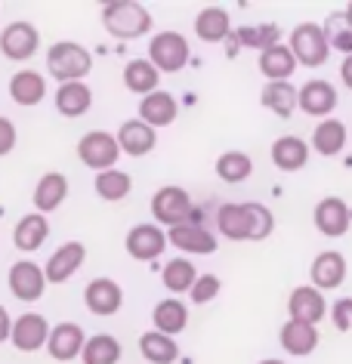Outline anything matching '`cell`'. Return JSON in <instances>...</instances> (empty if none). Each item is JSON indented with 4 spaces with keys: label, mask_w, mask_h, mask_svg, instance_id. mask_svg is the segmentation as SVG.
<instances>
[{
    "label": "cell",
    "mask_w": 352,
    "mask_h": 364,
    "mask_svg": "<svg viewBox=\"0 0 352 364\" xmlns=\"http://www.w3.org/2000/svg\"><path fill=\"white\" fill-rule=\"evenodd\" d=\"M10 331H13V318L6 312V306H0V343L10 340Z\"/></svg>",
    "instance_id": "obj_44"
},
{
    "label": "cell",
    "mask_w": 352,
    "mask_h": 364,
    "mask_svg": "<svg viewBox=\"0 0 352 364\" xmlns=\"http://www.w3.org/2000/svg\"><path fill=\"white\" fill-rule=\"evenodd\" d=\"M167 244H174L183 253H216V238L204 225L195 223H179L167 232Z\"/></svg>",
    "instance_id": "obj_21"
},
{
    "label": "cell",
    "mask_w": 352,
    "mask_h": 364,
    "mask_svg": "<svg viewBox=\"0 0 352 364\" xmlns=\"http://www.w3.org/2000/svg\"><path fill=\"white\" fill-rule=\"evenodd\" d=\"M47 336H50V321L43 318L41 312H25L13 321V331H10V340L19 352H38L47 346Z\"/></svg>",
    "instance_id": "obj_11"
},
{
    "label": "cell",
    "mask_w": 352,
    "mask_h": 364,
    "mask_svg": "<svg viewBox=\"0 0 352 364\" xmlns=\"http://www.w3.org/2000/svg\"><path fill=\"white\" fill-rule=\"evenodd\" d=\"M188 56H192V50H188V41L179 31H161L149 43V62L155 65L158 75L161 71H164V75H174V71L186 68Z\"/></svg>",
    "instance_id": "obj_5"
},
{
    "label": "cell",
    "mask_w": 352,
    "mask_h": 364,
    "mask_svg": "<svg viewBox=\"0 0 352 364\" xmlns=\"http://www.w3.org/2000/svg\"><path fill=\"white\" fill-rule=\"evenodd\" d=\"M47 96V77L41 71H31V68H22L10 77V99L16 105H41V99Z\"/></svg>",
    "instance_id": "obj_22"
},
{
    "label": "cell",
    "mask_w": 352,
    "mask_h": 364,
    "mask_svg": "<svg viewBox=\"0 0 352 364\" xmlns=\"http://www.w3.org/2000/svg\"><path fill=\"white\" fill-rule=\"evenodd\" d=\"M349 321H352V303H349Z\"/></svg>",
    "instance_id": "obj_48"
},
{
    "label": "cell",
    "mask_w": 352,
    "mask_h": 364,
    "mask_svg": "<svg viewBox=\"0 0 352 364\" xmlns=\"http://www.w3.org/2000/svg\"><path fill=\"white\" fill-rule=\"evenodd\" d=\"M151 321H155V331L164 333V336H174L179 331H186L188 324V309L183 299L170 296V299H161L155 306V312H151Z\"/></svg>",
    "instance_id": "obj_29"
},
{
    "label": "cell",
    "mask_w": 352,
    "mask_h": 364,
    "mask_svg": "<svg viewBox=\"0 0 352 364\" xmlns=\"http://www.w3.org/2000/svg\"><path fill=\"white\" fill-rule=\"evenodd\" d=\"M278 340H282L287 355H297V358H303V355H312L315 352V346H319V331H315L312 324L287 321L282 327V333H278Z\"/></svg>",
    "instance_id": "obj_30"
},
{
    "label": "cell",
    "mask_w": 352,
    "mask_h": 364,
    "mask_svg": "<svg viewBox=\"0 0 352 364\" xmlns=\"http://www.w3.org/2000/svg\"><path fill=\"white\" fill-rule=\"evenodd\" d=\"M312 149L324 154V158H334L346 149V124L337 121V117H324L321 124H315L312 130Z\"/></svg>",
    "instance_id": "obj_28"
},
{
    "label": "cell",
    "mask_w": 352,
    "mask_h": 364,
    "mask_svg": "<svg viewBox=\"0 0 352 364\" xmlns=\"http://www.w3.org/2000/svg\"><path fill=\"white\" fill-rule=\"evenodd\" d=\"M161 84V75L155 71V65H151L149 59H133L127 62V68H124V87L130 90V93L137 96H149L155 93Z\"/></svg>",
    "instance_id": "obj_33"
},
{
    "label": "cell",
    "mask_w": 352,
    "mask_h": 364,
    "mask_svg": "<svg viewBox=\"0 0 352 364\" xmlns=\"http://www.w3.org/2000/svg\"><path fill=\"white\" fill-rule=\"evenodd\" d=\"M93 188L102 201H124L133 188V179L124 170H102V173H96Z\"/></svg>",
    "instance_id": "obj_37"
},
{
    "label": "cell",
    "mask_w": 352,
    "mask_h": 364,
    "mask_svg": "<svg viewBox=\"0 0 352 364\" xmlns=\"http://www.w3.org/2000/svg\"><path fill=\"white\" fill-rule=\"evenodd\" d=\"M349 303H352V299H337V303H334V309H331V321H334V327H337V331H343V333H346L349 327H352V321H349Z\"/></svg>",
    "instance_id": "obj_43"
},
{
    "label": "cell",
    "mask_w": 352,
    "mask_h": 364,
    "mask_svg": "<svg viewBox=\"0 0 352 364\" xmlns=\"http://www.w3.org/2000/svg\"><path fill=\"white\" fill-rule=\"evenodd\" d=\"M84 343H87V336L78 324L62 321L56 327H50V336H47V346H43V349L50 352L53 361H75V358H80Z\"/></svg>",
    "instance_id": "obj_16"
},
{
    "label": "cell",
    "mask_w": 352,
    "mask_h": 364,
    "mask_svg": "<svg viewBox=\"0 0 352 364\" xmlns=\"http://www.w3.org/2000/svg\"><path fill=\"white\" fill-rule=\"evenodd\" d=\"M216 229L229 241H266L275 229V216L263 204H223Z\"/></svg>",
    "instance_id": "obj_1"
},
{
    "label": "cell",
    "mask_w": 352,
    "mask_h": 364,
    "mask_svg": "<svg viewBox=\"0 0 352 364\" xmlns=\"http://www.w3.org/2000/svg\"><path fill=\"white\" fill-rule=\"evenodd\" d=\"M340 77H343V84H346L352 90V56L343 59V65H340Z\"/></svg>",
    "instance_id": "obj_45"
},
{
    "label": "cell",
    "mask_w": 352,
    "mask_h": 364,
    "mask_svg": "<svg viewBox=\"0 0 352 364\" xmlns=\"http://www.w3.org/2000/svg\"><path fill=\"white\" fill-rule=\"evenodd\" d=\"M102 25L117 41H133L151 31V13L137 0H114L102 6Z\"/></svg>",
    "instance_id": "obj_2"
},
{
    "label": "cell",
    "mask_w": 352,
    "mask_h": 364,
    "mask_svg": "<svg viewBox=\"0 0 352 364\" xmlns=\"http://www.w3.org/2000/svg\"><path fill=\"white\" fill-rule=\"evenodd\" d=\"M269 112H275L278 117H291L297 108V90L291 80H272V84L263 87V96H260Z\"/></svg>",
    "instance_id": "obj_35"
},
{
    "label": "cell",
    "mask_w": 352,
    "mask_h": 364,
    "mask_svg": "<svg viewBox=\"0 0 352 364\" xmlns=\"http://www.w3.org/2000/svg\"><path fill=\"white\" fill-rule=\"evenodd\" d=\"M93 105V90H90L84 80H75V84H59L56 90V112L62 117H80L90 112Z\"/></svg>",
    "instance_id": "obj_26"
},
{
    "label": "cell",
    "mask_w": 352,
    "mask_h": 364,
    "mask_svg": "<svg viewBox=\"0 0 352 364\" xmlns=\"http://www.w3.org/2000/svg\"><path fill=\"white\" fill-rule=\"evenodd\" d=\"M260 364H284V361H278V358H266V361H260Z\"/></svg>",
    "instance_id": "obj_47"
},
{
    "label": "cell",
    "mask_w": 352,
    "mask_h": 364,
    "mask_svg": "<svg viewBox=\"0 0 352 364\" xmlns=\"http://www.w3.org/2000/svg\"><path fill=\"white\" fill-rule=\"evenodd\" d=\"M84 259H87V247L80 241L62 244V247L47 259V266H43L47 284H62V281H68L80 266H84Z\"/></svg>",
    "instance_id": "obj_15"
},
{
    "label": "cell",
    "mask_w": 352,
    "mask_h": 364,
    "mask_svg": "<svg viewBox=\"0 0 352 364\" xmlns=\"http://www.w3.org/2000/svg\"><path fill=\"white\" fill-rule=\"evenodd\" d=\"M41 47V31L31 22H10L0 31V53L10 62H25L31 59Z\"/></svg>",
    "instance_id": "obj_8"
},
{
    "label": "cell",
    "mask_w": 352,
    "mask_h": 364,
    "mask_svg": "<svg viewBox=\"0 0 352 364\" xmlns=\"http://www.w3.org/2000/svg\"><path fill=\"white\" fill-rule=\"evenodd\" d=\"M78 158L80 164H87L90 170H114L117 158H121V149H117L114 136L105 133V130H93L87 136H80L78 142Z\"/></svg>",
    "instance_id": "obj_6"
},
{
    "label": "cell",
    "mask_w": 352,
    "mask_h": 364,
    "mask_svg": "<svg viewBox=\"0 0 352 364\" xmlns=\"http://www.w3.org/2000/svg\"><path fill=\"white\" fill-rule=\"evenodd\" d=\"M6 284H10V294L16 299H22V303H38V299L43 296V290H47V278H43V269L38 266V262L19 259V262L10 266Z\"/></svg>",
    "instance_id": "obj_9"
},
{
    "label": "cell",
    "mask_w": 352,
    "mask_h": 364,
    "mask_svg": "<svg viewBox=\"0 0 352 364\" xmlns=\"http://www.w3.org/2000/svg\"><path fill=\"white\" fill-rule=\"evenodd\" d=\"M80 361L84 364H117L121 361V343L112 333H96L90 336L80 349Z\"/></svg>",
    "instance_id": "obj_36"
},
{
    "label": "cell",
    "mask_w": 352,
    "mask_h": 364,
    "mask_svg": "<svg viewBox=\"0 0 352 364\" xmlns=\"http://www.w3.org/2000/svg\"><path fill=\"white\" fill-rule=\"evenodd\" d=\"M47 71L59 84H75L84 80L93 71V56L87 47H80L75 41H56L47 50Z\"/></svg>",
    "instance_id": "obj_3"
},
{
    "label": "cell",
    "mask_w": 352,
    "mask_h": 364,
    "mask_svg": "<svg viewBox=\"0 0 352 364\" xmlns=\"http://www.w3.org/2000/svg\"><path fill=\"white\" fill-rule=\"evenodd\" d=\"M47 238H50V223H47V216H41V213H25L13 229V244H16V250H22V253L43 247Z\"/></svg>",
    "instance_id": "obj_24"
},
{
    "label": "cell",
    "mask_w": 352,
    "mask_h": 364,
    "mask_svg": "<svg viewBox=\"0 0 352 364\" xmlns=\"http://www.w3.org/2000/svg\"><path fill=\"white\" fill-rule=\"evenodd\" d=\"M220 287H223V281L207 272V275H198L195 278V284H192V290H188V296H192V303L204 306V303H210V299L220 296Z\"/></svg>",
    "instance_id": "obj_41"
},
{
    "label": "cell",
    "mask_w": 352,
    "mask_h": 364,
    "mask_svg": "<svg viewBox=\"0 0 352 364\" xmlns=\"http://www.w3.org/2000/svg\"><path fill=\"white\" fill-rule=\"evenodd\" d=\"M312 287L315 290H337L346 281V257L337 250H324L312 259Z\"/></svg>",
    "instance_id": "obj_18"
},
{
    "label": "cell",
    "mask_w": 352,
    "mask_h": 364,
    "mask_svg": "<svg viewBox=\"0 0 352 364\" xmlns=\"http://www.w3.org/2000/svg\"><path fill=\"white\" fill-rule=\"evenodd\" d=\"M164 247H167V235L161 232V225L142 223V225H133V229L127 232V253L137 262L158 259Z\"/></svg>",
    "instance_id": "obj_14"
},
{
    "label": "cell",
    "mask_w": 352,
    "mask_h": 364,
    "mask_svg": "<svg viewBox=\"0 0 352 364\" xmlns=\"http://www.w3.org/2000/svg\"><path fill=\"white\" fill-rule=\"evenodd\" d=\"M287 50H291V56L297 59V65H306V68H321L331 56L328 41H324V34H321V25H315V22L297 25L291 31V41H287Z\"/></svg>",
    "instance_id": "obj_4"
},
{
    "label": "cell",
    "mask_w": 352,
    "mask_h": 364,
    "mask_svg": "<svg viewBox=\"0 0 352 364\" xmlns=\"http://www.w3.org/2000/svg\"><path fill=\"white\" fill-rule=\"evenodd\" d=\"M321 34H324V41H328V50L352 56V22L343 13H331L321 25Z\"/></svg>",
    "instance_id": "obj_38"
},
{
    "label": "cell",
    "mask_w": 352,
    "mask_h": 364,
    "mask_svg": "<svg viewBox=\"0 0 352 364\" xmlns=\"http://www.w3.org/2000/svg\"><path fill=\"white\" fill-rule=\"evenodd\" d=\"M179 114V105L176 99L167 93V90H155V93H149L146 99L139 102V121L151 127V130H158V127H170L176 121Z\"/></svg>",
    "instance_id": "obj_19"
},
{
    "label": "cell",
    "mask_w": 352,
    "mask_h": 364,
    "mask_svg": "<svg viewBox=\"0 0 352 364\" xmlns=\"http://www.w3.org/2000/svg\"><path fill=\"white\" fill-rule=\"evenodd\" d=\"M195 34L204 43H220L232 34V19L223 6H204L195 19Z\"/></svg>",
    "instance_id": "obj_27"
},
{
    "label": "cell",
    "mask_w": 352,
    "mask_h": 364,
    "mask_svg": "<svg viewBox=\"0 0 352 364\" xmlns=\"http://www.w3.org/2000/svg\"><path fill=\"white\" fill-rule=\"evenodd\" d=\"M343 16H346V19H349V22H352V4H349V6H346V10H343Z\"/></svg>",
    "instance_id": "obj_46"
},
{
    "label": "cell",
    "mask_w": 352,
    "mask_h": 364,
    "mask_svg": "<svg viewBox=\"0 0 352 364\" xmlns=\"http://www.w3.org/2000/svg\"><path fill=\"white\" fill-rule=\"evenodd\" d=\"M287 312H291V321L300 324H319L324 315H328V299H324L321 290H315L312 284H300L291 290V299H287Z\"/></svg>",
    "instance_id": "obj_10"
},
{
    "label": "cell",
    "mask_w": 352,
    "mask_h": 364,
    "mask_svg": "<svg viewBox=\"0 0 352 364\" xmlns=\"http://www.w3.org/2000/svg\"><path fill=\"white\" fill-rule=\"evenodd\" d=\"M188 213H192V198L179 186H164L151 198V216H155V223H161V225L174 229V225L186 223Z\"/></svg>",
    "instance_id": "obj_7"
},
{
    "label": "cell",
    "mask_w": 352,
    "mask_h": 364,
    "mask_svg": "<svg viewBox=\"0 0 352 364\" xmlns=\"http://www.w3.org/2000/svg\"><path fill=\"white\" fill-rule=\"evenodd\" d=\"M195 278H198V269L186 257L170 259L164 266V272H161V281H164V287L170 290V294H188L192 284H195Z\"/></svg>",
    "instance_id": "obj_39"
},
{
    "label": "cell",
    "mask_w": 352,
    "mask_h": 364,
    "mask_svg": "<svg viewBox=\"0 0 352 364\" xmlns=\"http://www.w3.org/2000/svg\"><path fill=\"white\" fill-rule=\"evenodd\" d=\"M155 130L151 127H146L142 121H124L121 124V130H117V136H114V142H117V149L121 151H127L130 158H142V154H149L151 149H155Z\"/></svg>",
    "instance_id": "obj_23"
},
{
    "label": "cell",
    "mask_w": 352,
    "mask_h": 364,
    "mask_svg": "<svg viewBox=\"0 0 352 364\" xmlns=\"http://www.w3.org/2000/svg\"><path fill=\"white\" fill-rule=\"evenodd\" d=\"M337 90L328 80H309L297 90V108H303L309 117H328L337 108Z\"/></svg>",
    "instance_id": "obj_17"
},
{
    "label": "cell",
    "mask_w": 352,
    "mask_h": 364,
    "mask_svg": "<svg viewBox=\"0 0 352 364\" xmlns=\"http://www.w3.org/2000/svg\"><path fill=\"white\" fill-rule=\"evenodd\" d=\"M16 139H19V133H16V124L10 117L0 114V158H6L13 149H16Z\"/></svg>",
    "instance_id": "obj_42"
},
{
    "label": "cell",
    "mask_w": 352,
    "mask_h": 364,
    "mask_svg": "<svg viewBox=\"0 0 352 364\" xmlns=\"http://www.w3.org/2000/svg\"><path fill=\"white\" fill-rule=\"evenodd\" d=\"M315 229L321 235H328V238H343V235L349 232V223H352V213L343 198H321L319 204H315Z\"/></svg>",
    "instance_id": "obj_13"
},
{
    "label": "cell",
    "mask_w": 352,
    "mask_h": 364,
    "mask_svg": "<svg viewBox=\"0 0 352 364\" xmlns=\"http://www.w3.org/2000/svg\"><path fill=\"white\" fill-rule=\"evenodd\" d=\"M250 173H254V161H250V154H245V151H225L216 158V176L223 182H229V186L245 182Z\"/></svg>",
    "instance_id": "obj_40"
},
{
    "label": "cell",
    "mask_w": 352,
    "mask_h": 364,
    "mask_svg": "<svg viewBox=\"0 0 352 364\" xmlns=\"http://www.w3.org/2000/svg\"><path fill=\"white\" fill-rule=\"evenodd\" d=\"M309 161V145L300 136H278L272 142V164L284 173H297Z\"/></svg>",
    "instance_id": "obj_25"
},
{
    "label": "cell",
    "mask_w": 352,
    "mask_h": 364,
    "mask_svg": "<svg viewBox=\"0 0 352 364\" xmlns=\"http://www.w3.org/2000/svg\"><path fill=\"white\" fill-rule=\"evenodd\" d=\"M278 38H282V28L272 25V22H266V25H241V28L232 34L235 47H250V50H260V53L275 47Z\"/></svg>",
    "instance_id": "obj_34"
},
{
    "label": "cell",
    "mask_w": 352,
    "mask_h": 364,
    "mask_svg": "<svg viewBox=\"0 0 352 364\" xmlns=\"http://www.w3.org/2000/svg\"><path fill=\"white\" fill-rule=\"evenodd\" d=\"M84 306L90 309L93 315L99 318H108L114 315L117 309L124 306V290L117 281L112 278H93L90 284L84 287Z\"/></svg>",
    "instance_id": "obj_12"
},
{
    "label": "cell",
    "mask_w": 352,
    "mask_h": 364,
    "mask_svg": "<svg viewBox=\"0 0 352 364\" xmlns=\"http://www.w3.org/2000/svg\"><path fill=\"white\" fill-rule=\"evenodd\" d=\"M260 71L269 77V84H272V80H287L291 77L297 71V59L291 56L287 43H275V47L260 53Z\"/></svg>",
    "instance_id": "obj_31"
},
{
    "label": "cell",
    "mask_w": 352,
    "mask_h": 364,
    "mask_svg": "<svg viewBox=\"0 0 352 364\" xmlns=\"http://www.w3.org/2000/svg\"><path fill=\"white\" fill-rule=\"evenodd\" d=\"M139 352L151 364H174L179 358V346L174 336H164L158 331H146L139 336Z\"/></svg>",
    "instance_id": "obj_32"
},
{
    "label": "cell",
    "mask_w": 352,
    "mask_h": 364,
    "mask_svg": "<svg viewBox=\"0 0 352 364\" xmlns=\"http://www.w3.org/2000/svg\"><path fill=\"white\" fill-rule=\"evenodd\" d=\"M65 198H68V179H65V173L50 170V173H43V176L38 179L31 201H34V207H38L41 216H47L53 210H59Z\"/></svg>",
    "instance_id": "obj_20"
}]
</instances>
